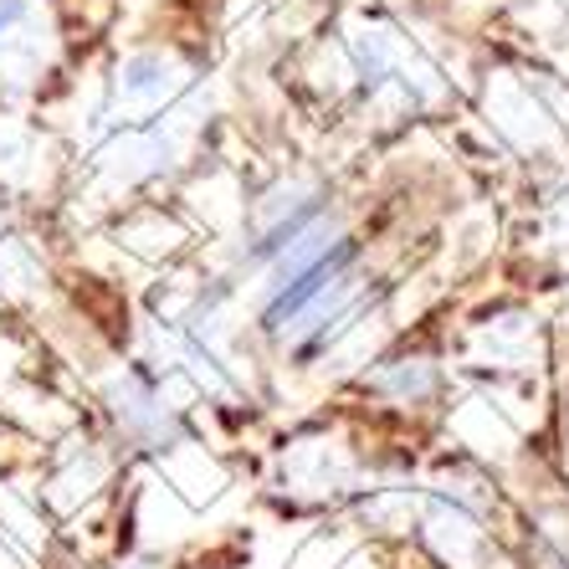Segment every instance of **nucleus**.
Returning a JSON list of instances; mask_svg holds the SVG:
<instances>
[{
	"label": "nucleus",
	"mask_w": 569,
	"mask_h": 569,
	"mask_svg": "<svg viewBox=\"0 0 569 569\" xmlns=\"http://www.w3.org/2000/svg\"><path fill=\"white\" fill-rule=\"evenodd\" d=\"M211 123V72L190 47L139 37L98 67L88 88H72L62 123L67 174L88 196L123 206L174 186L196 164Z\"/></svg>",
	"instance_id": "nucleus-1"
},
{
	"label": "nucleus",
	"mask_w": 569,
	"mask_h": 569,
	"mask_svg": "<svg viewBox=\"0 0 569 569\" xmlns=\"http://www.w3.org/2000/svg\"><path fill=\"white\" fill-rule=\"evenodd\" d=\"M513 498L477 457H447L416 477V508L406 543L426 569H492L508 559Z\"/></svg>",
	"instance_id": "nucleus-2"
},
{
	"label": "nucleus",
	"mask_w": 569,
	"mask_h": 569,
	"mask_svg": "<svg viewBox=\"0 0 569 569\" xmlns=\"http://www.w3.org/2000/svg\"><path fill=\"white\" fill-rule=\"evenodd\" d=\"M333 47L345 57L349 88L359 93L365 108H390V119H406V113H421V108H431L441 98L431 57L390 16L375 11L349 16Z\"/></svg>",
	"instance_id": "nucleus-3"
},
{
	"label": "nucleus",
	"mask_w": 569,
	"mask_h": 569,
	"mask_svg": "<svg viewBox=\"0 0 569 569\" xmlns=\"http://www.w3.org/2000/svg\"><path fill=\"white\" fill-rule=\"evenodd\" d=\"M390 472L375 467V457L359 441H349L345 426H298L282 437L278 462H272V488L282 503L298 513H333V508H355L359 492H370ZM411 477V472H406Z\"/></svg>",
	"instance_id": "nucleus-4"
},
{
	"label": "nucleus",
	"mask_w": 569,
	"mask_h": 569,
	"mask_svg": "<svg viewBox=\"0 0 569 569\" xmlns=\"http://www.w3.org/2000/svg\"><path fill=\"white\" fill-rule=\"evenodd\" d=\"M72 16L67 0H0V103L37 108L67 88Z\"/></svg>",
	"instance_id": "nucleus-5"
},
{
	"label": "nucleus",
	"mask_w": 569,
	"mask_h": 569,
	"mask_svg": "<svg viewBox=\"0 0 569 569\" xmlns=\"http://www.w3.org/2000/svg\"><path fill=\"white\" fill-rule=\"evenodd\" d=\"M355 390L370 400V411L385 416V421L421 426L447 411L451 365L431 345H400L375 355V365L355 380Z\"/></svg>",
	"instance_id": "nucleus-6"
},
{
	"label": "nucleus",
	"mask_w": 569,
	"mask_h": 569,
	"mask_svg": "<svg viewBox=\"0 0 569 569\" xmlns=\"http://www.w3.org/2000/svg\"><path fill=\"white\" fill-rule=\"evenodd\" d=\"M67 180V149L52 123H41L37 108L0 103V200L37 206Z\"/></svg>",
	"instance_id": "nucleus-7"
},
{
	"label": "nucleus",
	"mask_w": 569,
	"mask_h": 569,
	"mask_svg": "<svg viewBox=\"0 0 569 569\" xmlns=\"http://www.w3.org/2000/svg\"><path fill=\"white\" fill-rule=\"evenodd\" d=\"M508 559L513 569H569V477H533L508 492Z\"/></svg>",
	"instance_id": "nucleus-8"
},
{
	"label": "nucleus",
	"mask_w": 569,
	"mask_h": 569,
	"mask_svg": "<svg viewBox=\"0 0 569 569\" xmlns=\"http://www.w3.org/2000/svg\"><path fill=\"white\" fill-rule=\"evenodd\" d=\"M103 406L119 426V437L139 451H170L186 441V421L164 400V385L149 365H119L103 385Z\"/></svg>",
	"instance_id": "nucleus-9"
}]
</instances>
